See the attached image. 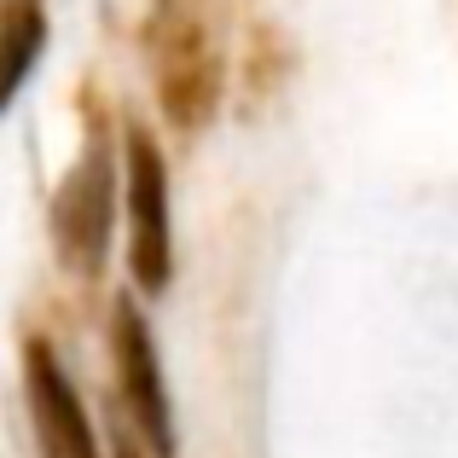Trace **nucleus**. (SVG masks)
I'll use <instances>...</instances> for the list:
<instances>
[{"label": "nucleus", "mask_w": 458, "mask_h": 458, "mask_svg": "<svg viewBox=\"0 0 458 458\" xmlns=\"http://www.w3.org/2000/svg\"><path fill=\"white\" fill-rule=\"evenodd\" d=\"M111 366H116V394H123V412H128V436L151 458H180L174 401H168V383H163L157 336L134 296H116L111 308Z\"/></svg>", "instance_id": "nucleus-2"}, {"label": "nucleus", "mask_w": 458, "mask_h": 458, "mask_svg": "<svg viewBox=\"0 0 458 458\" xmlns=\"http://www.w3.org/2000/svg\"><path fill=\"white\" fill-rule=\"evenodd\" d=\"M123 215H128V267L146 296H163L174 279V209H168V163L151 128L123 134Z\"/></svg>", "instance_id": "nucleus-1"}, {"label": "nucleus", "mask_w": 458, "mask_h": 458, "mask_svg": "<svg viewBox=\"0 0 458 458\" xmlns=\"http://www.w3.org/2000/svg\"><path fill=\"white\" fill-rule=\"evenodd\" d=\"M23 394H30V424H35L41 458H105L76 383H70V371L58 366V354L41 336L23 343Z\"/></svg>", "instance_id": "nucleus-5"}, {"label": "nucleus", "mask_w": 458, "mask_h": 458, "mask_svg": "<svg viewBox=\"0 0 458 458\" xmlns=\"http://www.w3.org/2000/svg\"><path fill=\"white\" fill-rule=\"evenodd\" d=\"M111 458H151V453L140 447V441L128 436V424H123V429H116V453H111Z\"/></svg>", "instance_id": "nucleus-7"}, {"label": "nucleus", "mask_w": 458, "mask_h": 458, "mask_svg": "<svg viewBox=\"0 0 458 458\" xmlns=\"http://www.w3.org/2000/svg\"><path fill=\"white\" fill-rule=\"evenodd\" d=\"M157 99H163V116L180 128V134H191V128H203L215 111H221V47L209 41V30H203L191 12L168 6L163 23H157Z\"/></svg>", "instance_id": "nucleus-4"}, {"label": "nucleus", "mask_w": 458, "mask_h": 458, "mask_svg": "<svg viewBox=\"0 0 458 458\" xmlns=\"http://www.w3.org/2000/svg\"><path fill=\"white\" fill-rule=\"evenodd\" d=\"M111 233H116V168L105 140L93 134L53 198V250L76 279H93L111 256Z\"/></svg>", "instance_id": "nucleus-3"}, {"label": "nucleus", "mask_w": 458, "mask_h": 458, "mask_svg": "<svg viewBox=\"0 0 458 458\" xmlns=\"http://www.w3.org/2000/svg\"><path fill=\"white\" fill-rule=\"evenodd\" d=\"M47 47V0H0V116L35 76Z\"/></svg>", "instance_id": "nucleus-6"}]
</instances>
